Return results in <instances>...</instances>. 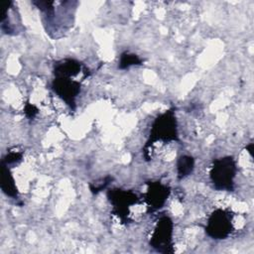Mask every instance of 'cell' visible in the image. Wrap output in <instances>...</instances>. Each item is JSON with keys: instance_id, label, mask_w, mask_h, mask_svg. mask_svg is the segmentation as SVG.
Wrapping results in <instances>:
<instances>
[{"instance_id": "1", "label": "cell", "mask_w": 254, "mask_h": 254, "mask_svg": "<svg viewBox=\"0 0 254 254\" xmlns=\"http://www.w3.org/2000/svg\"><path fill=\"white\" fill-rule=\"evenodd\" d=\"M158 141H162L164 143L179 141L175 108L166 110L154 119L149 133V138L144 146V153L146 154L147 150Z\"/></svg>"}, {"instance_id": "2", "label": "cell", "mask_w": 254, "mask_h": 254, "mask_svg": "<svg viewBox=\"0 0 254 254\" xmlns=\"http://www.w3.org/2000/svg\"><path fill=\"white\" fill-rule=\"evenodd\" d=\"M237 174V164L233 156H225L213 160L209 179L217 190H234V179Z\"/></svg>"}, {"instance_id": "3", "label": "cell", "mask_w": 254, "mask_h": 254, "mask_svg": "<svg viewBox=\"0 0 254 254\" xmlns=\"http://www.w3.org/2000/svg\"><path fill=\"white\" fill-rule=\"evenodd\" d=\"M204 230L212 239H226L233 231V213L222 208L213 210L207 218Z\"/></svg>"}, {"instance_id": "4", "label": "cell", "mask_w": 254, "mask_h": 254, "mask_svg": "<svg viewBox=\"0 0 254 254\" xmlns=\"http://www.w3.org/2000/svg\"><path fill=\"white\" fill-rule=\"evenodd\" d=\"M173 231L174 222L172 218L168 215L161 216L151 235L150 246L160 253H173Z\"/></svg>"}, {"instance_id": "5", "label": "cell", "mask_w": 254, "mask_h": 254, "mask_svg": "<svg viewBox=\"0 0 254 254\" xmlns=\"http://www.w3.org/2000/svg\"><path fill=\"white\" fill-rule=\"evenodd\" d=\"M107 198L112 204V213L117 215L123 223L129 220V207L139 202V196L130 190H123L119 188L109 189L107 190Z\"/></svg>"}, {"instance_id": "6", "label": "cell", "mask_w": 254, "mask_h": 254, "mask_svg": "<svg viewBox=\"0 0 254 254\" xmlns=\"http://www.w3.org/2000/svg\"><path fill=\"white\" fill-rule=\"evenodd\" d=\"M52 90L72 110L76 108V97L81 91V83L67 77H55L51 83Z\"/></svg>"}, {"instance_id": "7", "label": "cell", "mask_w": 254, "mask_h": 254, "mask_svg": "<svg viewBox=\"0 0 254 254\" xmlns=\"http://www.w3.org/2000/svg\"><path fill=\"white\" fill-rule=\"evenodd\" d=\"M147 186L144 199L148 205V212H154L164 206L171 193V188L160 181L149 182Z\"/></svg>"}, {"instance_id": "8", "label": "cell", "mask_w": 254, "mask_h": 254, "mask_svg": "<svg viewBox=\"0 0 254 254\" xmlns=\"http://www.w3.org/2000/svg\"><path fill=\"white\" fill-rule=\"evenodd\" d=\"M82 66V63H80L78 60L72 58H65L57 61L54 64L53 73L55 77L71 78L80 72Z\"/></svg>"}, {"instance_id": "9", "label": "cell", "mask_w": 254, "mask_h": 254, "mask_svg": "<svg viewBox=\"0 0 254 254\" xmlns=\"http://www.w3.org/2000/svg\"><path fill=\"white\" fill-rule=\"evenodd\" d=\"M1 190L9 197L18 198V189L16 187L15 179L8 166L1 164Z\"/></svg>"}, {"instance_id": "10", "label": "cell", "mask_w": 254, "mask_h": 254, "mask_svg": "<svg viewBox=\"0 0 254 254\" xmlns=\"http://www.w3.org/2000/svg\"><path fill=\"white\" fill-rule=\"evenodd\" d=\"M194 169V159L190 155H182L177 160V176L179 180L189 177Z\"/></svg>"}, {"instance_id": "11", "label": "cell", "mask_w": 254, "mask_h": 254, "mask_svg": "<svg viewBox=\"0 0 254 254\" xmlns=\"http://www.w3.org/2000/svg\"><path fill=\"white\" fill-rule=\"evenodd\" d=\"M142 64H143V60L138 55L126 51L120 55L119 62H118V68L127 69L133 65H142Z\"/></svg>"}, {"instance_id": "12", "label": "cell", "mask_w": 254, "mask_h": 254, "mask_svg": "<svg viewBox=\"0 0 254 254\" xmlns=\"http://www.w3.org/2000/svg\"><path fill=\"white\" fill-rule=\"evenodd\" d=\"M114 180V178L112 176H105L104 178H100L96 181H93L89 184V190L93 194H97L100 191H102L103 190H105L110 184L111 182Z\"/></svg>"}, {"instance_id": "13", "label": "cell", "mask_w": 254, "mask_h": 254, "mask_svg": "<svg viewBox=\"0 0 254 254\" xmlns=\"http://www.w3.org/2000/svg\"><path fill=\"white\" fill-rule=\"evenodd\" d=\"M23 160V153L18 151H9L6 155L2 157L1 164H4L6 166L10 165H17L21 163Z\"/></svg>"}, {"instance_id": "14", "label": "cell", "mask_w": 254, "mask_h": 254, "mask_svg": "<svg viewBox=\"0 0 254 254\" xmlns=\"http://www.w3.org/2000/svg\"><path fill=\"white\" fill-rule=\"evenodd\" d=\"M39 10L44 12L47 16L55 15V2L54 1H33L32 2Z\"/></svg>"}, {"instance_id": "15", "label": "cell", "mask_w": 254, "mask_h": 254, "mask_svg": "<svg viewBox=\"0 0 254 254\" xmlns=\"http://www.w3.org/2000/svg\"><path fill=\"white\" fill-rule=\"evenodd\" d=\"M24 113L28 119H34L39 113V108L35 104L27 101L24 105Z\"/></svg>"}, {"instance_id": "16", "label": "cell", "mask_w": 254, "mask_h": 254, "mask_svg": "<svg viewBox=\"0 0 254 254\" xmlns=\"http://www.w3.org/2000/svg\"><path fill=\"white\" fill-rule=\"evenodd\" d=\"M246 150H247V152L250 154V156L253 157V153H252V151H253V143H249V144L246 146Z\"/></svg>"}]
</instances>
